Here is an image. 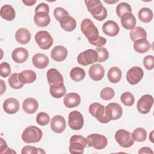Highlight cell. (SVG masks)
<instances>
[{"mask_svg": "<svg viewBox=\"0 0 154 154\" xmlns=\"http://www.w3.org/2000/svg\"><path fill=\"white\" fill-rule=\"evenodd\" d=\"M85 3L88 11L95 19L102 21L106 18L107 10L99 0H87Z\"/></svg>", "mask_w": 154, "mask_h": 154, "instance_id": "obj_1", "label": "cell"}, {"mask_svg": "<svg viewBox=\"0 0 154 154\" xmlns=\"http://www.w3.org/2000/svg\"><path fill=\"white\" fill-rule=\"evenodd\" d=\"M43 136L42 130L35 126H29L22 134V139L26 143H35L40 141Z\"/></svg>", "mask_w": 154, "mask_h": 154, "instance_id": "obj_2", "label": "cell"}, {"mask_svg": "<svg viewBox=\"0 0 154 154\" xmlns=\"http://www.w3.org/2000/svg\"><path fill=\"white\" fill-rule=\"evenodd\" d=\"M86 147H87V139L83 136L74 135L70 137L69 149L71 153L82 154Z\"/></svg>", "mask_w": 154, "mask_h": 154, "instance_id": "obj_3", "label": "cell"}, {"mask_svg": "<svg viewBox=\"0 0 154 154\" xmlns=\"http://www.w3.org/2000/svg\"><path fill=\"white\" fill-rule=\"evenodd\" d=\"M81 29L88 41L93 40L99 35V31L90 19H84L81 23Z\"/></svg>", "mask_w": 154, "mask_h": 154, "instance_id": "obj_4", "label": "cell"}, {"mask_svg": "<svg viewBox=\"0 0 154 154\" xmlns=\"http://www.w3.org/2000/svg\"><path fill=\"white\" fill-rule=\"evenodd\" d=\"M115 139L117 143L123 148H128L134 143L132 134L125 129L118 130L115 134Z\"/></svg>", "mask_w": 154, "mask_h": 154, "instance_id": "obj_5", "label": "cell"}, {"mask_svg": "<svg viewBox=\"0 0 154 154\" xmlns=\"http://www.w3.org/2000/svg\"><path fill=\"white\" fill-rule=\"evenodd\" d=\"M87 147H93L95 149H103L108 144L106 137L99 134H92L89 135L87 138Z\"/></svg>", "mask_w": 154, "mask_h": 154, "instance_id": "obj_6", "label": "cell"}, {"mask_svg": "<svg viewBox=\"0 0 154 154\" xmlns=\"http://www.w3.org/2000/svg\"><path fill=\"white\" fill-rule=\"evenodd\" d=\"M35 40L40 48L43 50L49 49L54 42L51 35L47 31H38L35 35Z\"/></svg>", "mask_w": 154, "mask_h": 154, "instance_id": "obj_7", "label": "cell"}, {"mask_svg": "<svg viewBox=\"0 0 154 154\" xmlns=\"http://www.w3.org/2000/svg\"><path fill=\"white\" fill-rule=\"evenodd\" d=\"M97 53L96 50L89 49L81 52L78 57V63L82 66H88L97 61Z\"/></svg>", "mask_w": 154, "mask_h": 154, "instance_id": "obj_8", "label": "cell"}, {"mask_svg": "<svg viewBox=\"0 0 154 154\" xmlns=\"http://www.w3.org/2000/svg\"><path fill=\"white\" fill-rule=\"evenodd\" d=\"M105 106L98 102L92 103L89 106L90 114L102 123H107L109 122L105 116Z\"/></svg>", "mask_w": 154, "mask_h": 154, "instance_id": "obj_9", "label": "cell"}, {"mask_svg": "<svg viewBox=\"0 0 154 154\" xmlns=\"http://www.w3.org/2000/svg\"><path fill=\"white\" fill-rule=\"evenodd\" d=\"M105 116L109 121L120 119L123 114V109L117 103H110L105 107Z\"/></svg>", "mask_w": 154, "mask_h": 154, "instance_id": "obj_10", "label": "cell"}, {"mask_svg": "<svg viewBox=\"0 0 154 154\" xmlns=\"http://www.w3.org/2000/svg\"><path fill=\"white\" fill-rule=\"evenodd\" d=\"M68 124L72 129L80 130L84 125L83 116L78 111H72L69 114Z\"/></svg>", "mask_w": 154, "mask_h": 154, "instance_id": "obj_11", "label": "cell"}, {"mask_svg": "<svg viewBox=\"0 0 154 154\" xmlns=\"http://www.w3.org/2000/svg\"><path fill=\"white\" fill-rule=\"evenodd\" d=\"M153 103V97L150 94H144L141 97L137 104L138 111L143 114H146L149 112Z\"/></svg>", "mask_w": 154, "mask_h": 154, "instance_id": "obj_12", "label": "cell"}, {"mask_svg": "<svg viewBox=\"0 0 154 154\" xmlns=\"http://www.w3.org/2000/svg\"><path fill=\"white\" fill-rule=\"evenodd\" d=\"M144 72L143 69L138 66L131 68L126 73L127 81L131 85L137 84L143 78Z\"/></svg>", "mask_w": 154, "mask_h": 154, "instance_id": "obj_13", "label": "cell"}, {"mask_svg": "<svg viewBox=\"0 0 154 154\" xmlns=\"http://www.w3.org/2000/svg\"><path fill=\"white\" fill-rule=\"evenodd\" d=\"M66 126L65 119L60 115L55 116L51 120V128L52 131L57 134L62 133Z\"/></svg>", "mask_w": 154, "mask_h": 154, "instance_id": "obj_14", "label": "cell"}, {"mask_svg": "<svg viewBox=\"0 0 154 154\" xmlns=\"http://www.w3.org/2000/svg\"><path fill=\"white\" fill-rule=\"evenodd\" d=\"M88 74L91 79L95 81H99L103 78L105 69L101 64H94L90 67Z\"/></svg>", "mask_w": 154, "mask_h": 154, "instance_id": "obj_15", "label": "cell"}, {"mask_svg": "<svg viewBox=\"0 0 154 154\" xmlns=\"http://www.w3.org/2000/svg\"><path fill=\"white\" fill-rule=\"evenodd\" d=\"M68 52L67 49L61 45L55 46L51 52V57L55 61L61 62L64 61L67 57Z\"/></svg>", "mask_w": 154, "mask_h": 154, "instance_id": "obj_16", "label": "cell"}, {"mask_svg": "<svg viewBox=\"0 0 154 154\" xmlns=\"http://www.w3.org/2000/svg\"><path fill=\"white\" fill-rule=\"evenodd\" d=\"M3 109L7 114H15L19 109V102L15 98H8L3 103Z\"/></svg>", "mask_w": 154, "mask_h": 154, "instance_id": "obj_17", "label": "cell"}, {"mask_svg": "<svg viewBox=\"0 0 154 154\" xmlns=\"http://www.w3.org/2000/svg\"><path fill=\"white\" fill-rule=\"evenodd\" d=\"M102 30L106 35L111 37H114L119 34L120 28L116 22L109 20L105 22L103 24Z\"/></svg>", "mask_w": 154, "mask_h": 154, "instance_id": "obj_18", "label": "cell"}, {"mask_svg": "<svg viewBox=\"0 0 154 154\" xmlns=\"http://www.w3.org/2000/svg\"><path fill=\"white\" fill-rule=\"evenodd\" d=\"M29 54L28 51L23 48H17L14 49L11 53L13 60L17 63H23L25 62L28 58Z\"/></svg>", "mask_w": 154, "mask_h": 154, "instance_id": "obj_19", "label": "cell"}, {"mask_svg": "<svg viewBox=\"0 0 154 154\" xmlns=\"http://www.w3.org/2000/svg\"><path fill=\"white\" fill-rule=\"evenodd\" d=\"M81 103V97L76 93L67 94L63 99V103L66 107L71 108L78 106Z\"/></svg>", "mask_w": 154, "mask_h": 154, "instance_id": "obj_20", "label": "cell"}, {"mask_svg": "<svg viewBox=\"0 0 154 154\" xmlns=\"http://www.w3.org/2000/svg\"><path fill=\"white\" fill-rule=\"evenodd\" d=\"M46 76L49 85L63 83V77L56 69L52 68L48 70L46 73Z\"/></svg>", "mask_w": 154, "mask_h": 154, "instance_id": "obj_21", "label": "cell"}, {"mask_svg": "<svg viewBox=\"0 0 154 154\" xmlns=\"http://www.w3.org/2000/svg\"><path fill=\"white\" fill-rule=\"evenodd\" d=\"M49 58L43 54L38 53L35 54L32 58L33 65L38 69H44L49 64Z\"/></svg>", "mask_w": 154, "mask_h": 154, "instance_id": "obj_22", "label": "cell"}, {"mask_svg": "<svg viewBox=\"0 0 154 154\" xmlns=\"http://www.w3.org/2000/svg\"><path fill=\"white\" fill-rule=\"evenodd\" d=\"M38 108V103L36 99L32 97L26 98L22 103V108L23 111L29 114L36 112Z\"/></svg>", "mask_w": 154, "mask_h": 154, "instance_id": "obj_23", "label": "cell"}, {"mask_svg": "<svg viewBox=\"0 0 154 154\" xmlns=\"http://www.w3.org/2000/svg\"><path fill=\"white\" fill-rule=\"evenodd\" d=\"M34 20L37 26L40 27H45L49 24L51 22V18L49 13L41 11L35 13Z\"/></svg>", "mask_w": 154, "mask_h": 154, "instance_id": "obj_24", "label": "cell"}, {"mask_svg": "<svg viewBox=\"0 0 154 154\" xmlns=\"http://www.w3.org/2000/svg\"><path fill=\"white\" fill-rule=\"evenodd\" d=\"M31 38L29 31L24 28H19L15 34L16 40L20 44L25 45L29 42Z\"/></svg>", "mask_w": 154, "mask_h": 154, "instance_id": "obj_25", "label": "cell"}, {"mask_svg": "<svg viewBox=\"0 0 154 154\" xmlns=\"http://www.w3.org/2000/svg\"><path fill=\"white\" fill-rule=\"evenodd\" d=\"M120 19L122 25L126 29L132 30L135 27L136 19L132 13L123 14Z\"/></svg>", "mask_w": 154, "mask_h": 154, "instance_id": "obj_26", "label": "cell"}, {"mask_svg": "<svg viewBox=\"0 0 154 154\" xmlns=\"http://www.w3.org/2000/svg\"><path fill=\"white\" fill-rule=\"evenodd\" d=\"M60 23L61 27L66 31H72L76 26V22L72 16L68 15L63 17L60 20Z\"/></svg>", "mask_w": 154, "mask_h": 154, "instance_id": "obj_27", "label": "cell"}, {"mask_svg": "<svg viewBox=\"0 0 154 154\" xmlns=\"http://www.w3.org/2000/svg\"><path fill=\"white\" fill-rule=\"evenodd\" d=\"M134 50L140 54L147 52L150 48V44L146 38H140L137 40L134 43Z\"/></svg>", "mask_w": 154, "mask_h": 154, "instance_id": "obj_28", "label": "cell"}, {"mask_svg": "<svg viewBox=\"0 0 154 154\" xmlns=\"http://www.w3.org/2000/svg\"><path fill=\"white\" fill-rule=\"evenodd\" d=\"M49 91L53 97L59 99L66 94V89L63 83H59L50 85Z\"/></svg>", "mask_w": 154, "mask_h": 154, "instance_id": "obj_29", "label": "cell"}, {"mask_svg": "<svg viewBox=\"0 0 154 154\" xmlns=\"http://www.w3.org/2000/svg\"><path fill=\"white\" fill-rule=\"evenodd\" d=\"M19 78L23 84H31L35 81L36 73L32 70H25L19 73Z\"/></svg>", "mask_w": 154, "mask_h": 154, "instance_id": "obj_30", "label": "cell"}, {"mask_svg": "<svg viewBox=\"0 0 154 154\" xmlns=\"http://www.w3.org/2000/svg\"><path fill=\"white\" fill-rule=\"evenodd\" d=\"M0 14L2 19L8 21L13 20L16 17V12L14 9L11 5L8 4L4 5L1 7Z\"/></svg>", "mask_w": 154, "mask_h": 154, "instance_id": "obj_31", "label": "cell"}, {"mask_svg": "<svg viewBox=\"0 0 154 154\" xmlns=\"http://www.w3.org/2000/svg\"><path fill=\"white\" fill-rule=\"evenodd\" d=\"M130 38L134 42L140 38H147V32L146 30L141 26H135L130 33Z\"/></svg>", "mask_w": 154, "mask_h": 154, "instance_id": "obj_32", "label": "cell"}, {"mask_svg": "<svg viewBox=\"0 0 154 154\" xmlns=\"http://www.w3.org/2000/svg\"><path fill=\"white\" fill-rule=\"evenodd\" d=\"M107 76L111 82L117 83L122 78V71L117 67H112L108 70Z\"/></svg>", "mask_w": 154, "mask_h": 154, "instance_id": "obj_33", "label": "cell"}, {"mask_svg": "<svg viewBox=\"0 0 154 154\" xmlns=\"http://www.w3.org/2000/svg\"><path fill=\"white\" fill-rule=\"evenodd\" d=\"M138 16L141 22L144 23H149L152 21L153 14L151 9L147 7H144L139 10Z\"/></svg>", "mask_w": 154, "mask_h": 154, "instance_id": "obj_34", "label": "cell"}, {"mask_svg": "<svg viewBox=\"0 0 154 154\" xmlns=\"http://www.w3.org/2000/svg\"><path fill=\"white\" fill-rule=\"evenodd\" d=\"M70 76L73 81L79 82L84 79L85 76V72L81 67H75L71 69L70 72Z\"/></svg>", "mask_w": 154, "mask_h": 154, "instance_id": "obj_35", "label": "cell"}, {"mask_svg": "<svg viewBox=\"0 0 154 154\" xmlns=\"http://www.w3.org/2000/svg\"><path fill=\"white\" fill-rule=\"evenodd\" d=\"M132 137L134 141L138 142H143L146 140L147 137V132L143 128H137L134 130L132 133Z\"/></svg>", "mask_w": 154, "mask_h": 154, "instance_id": "obj_36", "label": "cell"}, {"mask_svg": "<svg viewBox=\"0 0 154 154\" xmlns=\"http://www.w3.org/2000/svg\"><path fill=\"white\" fill-rule=\"evenodd\" d=\"M8 84L10 87L14 89H20L22 88L24 84L20 82L19 78V73H14L10 75L8 78Z\"/></svg>", "mask_w": 154, "mask_h": 154, "instance_id": "obj_37", "label": "cell"}, {"mask_svg": "<svg viewBox=\"0 0 154 154\" xmlns=\"http://www.w3.org/2000/svg\"><path fill=\"white\" fill-rule=\"evenodd\" d=\"M129 13H132V8L129 4L123 2L117 5L116 7V13L119 17L121 18L123 14Z\"/></svg>", "mask_w": 154, "mask_h": 154, "instance_id": "obj_38", "label": "cell"}, {"mask_svg": "<svg viewBox=\"0 0 154 154\" xmlns=\"http://www.w3.org/2000/svg\"><path fill=\"white\" fill-rule=\"evenodd\" d=\"M120 100L125 106H131L134 103L135 97L131 93L127 91L122 94L120 96Z\"/></svg>", "mask_w": 154, "mask_h": 154, "instance_id": "obj_39", "label": "cell"}, {"mask_svg": "<svg viewBox=\"0 0 154 154\" xmlns=\"http://www.w3.org/2000/svg\"><path fill=\"white\" fill-rule=\"evenodd\" d=\"M114 90L111 87H105L100 93V98L104 100H109L112 99L114 97Z\"/></svg>", "mask_w": 154, "mask_h": 154, "instance_id": "obj_40", "label": "cell"}, {"mask_svg": "<svg viewBox=\"0 0 154 154\" xmlns=\"http://www.w3.org/2000/svg\"><path fill=\"white\" fill-rule=\"evenodd\" d=\"M22 154H38L45 153L46 152L41 148H37L32 146H24L21 151Z\"/></svg>", "mask_w": 154, "mask_h": 154, "instance_id": "obj_41", "label": "cell"}, {"mask_svg": "<svg viewBox=\"0 0 154 154\" xmlns=\"http://www.w3.org/2000/svg\"><path fill=\"white\" fill-rule=\"evenodd\" d=\"M96 51L97 53L98 58L97 61L99 63H102L105 61L109 58V52L108 50L103 47L96 48Z\"/></svg>", "mask_w": 154, "mask_h": 154, "instance_id": "obj_42", "label": "cell"}, {"mask_svg": "<svg viewBox=\"0 0 154 154\" xmlns=\"http://www.w3.org/2000/svg\"><path fill=\"white\" fill-rule=\"evenodd\" d=\"M36 122L40 126H46L50 122V117L47 113L40 112L37 115Z\"/></svg>", "mask_w": 154, "mask_h": 154, "instance_id": "obj_43", "label": "cell"}, {"mask_svg": "<svg viewBox=\"0 0 154 154\" xmlns=\"http://www.w3.org/2000/svg\"><path fill=\"white\" fill-rule=\"evenodd\" d=\"M11 73V67L7 62H2L0 64V75L3 78L8 77Z\"/></svg>", "mask_w": 154, "mask_h": 154, "instance_id": "obj_44", "label": "cell"}, {"mask_svg": "<svg viewBox=\"0 0 154 154\" xmlns=\"http://www.w3.org/2000/svg\"><path fill=\"white\" fill-rule=\"evenodd\" d=\"M69 13L64 8L61 7H57L54 10V16L57 20L59 21L64 16H68Z\"/></svg>", "mask_w": 154, "mask_h": 154, "instance_id": "obj_45", "label": "cell"}, {"mask_svg": "<svg viewBox=\"0 0 154 154\" xmlns=\"http://www.w3.org/2000/svg\"><path fill=\"white\" fill-rule=\"evenodd\" d=\"M143 65L147 70H152L154 67V57L153 55H147L143 59Z\"/></svg>", "mask_w": 154, "mask_h": 154, "instance_id": "obj_46", "label": "cell"}, {"mask_svg": "<svg viewBox=\"0 0 154 154\" xmlns=\"http://www.w3.org/2000/svg\"><path fill=\"white\" fill-rule=\"evenodd\" d=\"M89 43L95 46H97V48H100L104 46L106 43V40L103 37H101L100 35L97 36L95 38L89 40Z\"/></svg>", "mask_w": 154, "mask_h": 154, "instance_id": "obj_47", "label": "cell"}, {"mask_svg": "<svg viewBox=\"0 0 154 154\" xmlns=\"http://www.w3.org/2000/svg\"><path fill=\"white\" fill-rule=\"evenodd\" d=\"M0 152L1 153H16L13 149L8 147L7 143L2 138H0Z\"/></svg>", "mask_w": 154, "mask_h": 154, "instance_id": "obj_48", "label": "cell"}, {"mask_svg": "<svg viewBox=\"0 0 154 154\" xmlns=\"http://www.w3.org/2000/svg\"><path fill=\"white\" fill-rule=\"evenodd\" d=\"M46 12L48 13H49V7L48 4L46 3H40L35 8V13L37 12Z\"/></svg>", "mask_w": 154, "mask_h": 154, "instance_id": "obj_49", "label": "cell"}, {"mask_svg": "<svg viewBox=\"0 0 154 154\" xmlns=\"http://www.w3.org/2000/svg\"><path fill=\"white\" fill-rule=\"evenodd\" d=\"M138 153H151L153 154V150L148 147H141L139 150H138Z\"/></svg>", "mask_w": 154, "mask_h": 154, "instance_id": "obj_50", "label": "cell"}, {"mask_svg": "<svg viewBox=\"0 0 154 154\" xmlns=\"http://www.w3.org/2000/svg\"><path fill=\"white\" fill-rule=\"evenodd\" d=\"M1 95H2L6 90V86L4 82V81L2 79H1Z\"/></svg>", "mask_w": 154, "mask_h": 154, "instance_id": "obj_51", "label": "cell"}, {"mask_svg": "<svg viewBox=\"0 0 154 154\" xmlns=\"http://www.w3.org/2000/svg\"><path fill=\"white\" fill-rule=\"evenodd\" d=\"M36 1H22V2L26 6H32L36 3Z\"/></svg>", "mask_w": 154, "mask_h": 154, "instance_id": "obj_52", "label": "cell"}, {"mask_svg": "<svg viewBox=\"0 0 154 154\" xmlns=\"http://www.w3.org/2000/svg\"><path fill=\"white\" fill-rule=\"evenodd\" d=\"M153 131H152L150 132V134L149 135V140L151 141L152 143H153Z\"/></svg>", "mask_w": 154, "mask_h": 154, "instance_id": "obj_53", "label": "cell"}, {"mask_svg": "<svg viewBox=\"0 0 154 154\" xmlns=\"http://www.w3.org/2000/svg\"><path fill=\"white\" fill-rule=\"evenodd\" d=\"M104 2H106V3H108V4H113V3H116V2H118V0H117V1H114L113 2H108V1H105V0H104Z\"/></svg>", "mask_w": 154, "mask_h": 154, "instance_id": "obj_54", "label": "cell"}]
</instances>
